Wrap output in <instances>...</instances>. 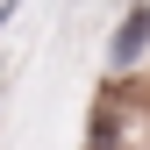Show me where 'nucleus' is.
I'll return each mask as SVG.
<instances>
[{"label":"nucleus","mask_w":150,"mask_h":150,"mask_svg":"<svg viewBox=\"0 0 150 150\" xmlns=\"http://www.w3.org/2000/svg\"><path fill=\"white\" fill-rule=\"evenodd\" d=\"M143 50H150V7H129L122 29H115V43H107V64H115V71H136Z\"/></svg>","instance_id":"obj_1"}]
</instances>
